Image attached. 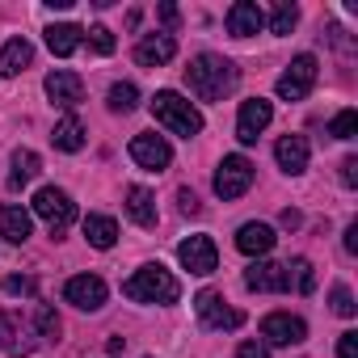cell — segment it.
<instances>
[{"mask_svg":"<svg viewBox=\"0 0 358 358\" xmlns=\"http://www.w3.org/2000/svg\"><path fill=\"white\" fill-rule=\"evenodd\" d=\"M30 215L47 220L51 236H59V232L76 220V203H72V194H68V190H59V186H43V190L34 194V211H30Z\"/></svg>","mask_w":358,"mask_h":358,"instance_id":"277c9868","label":"cell"},{"mask_svg":"<svg viewBox=\"0 0 358 358\" xmlns=\"http://www.w3.org/2000/svg\"><path fill=\"white\" fill-rule=\"evenodd\" d=\"M177 211H182V215H199V211H203L199 194H194V190H177Z\"/></svg>","mask_w":358,"mask_h":358,"instance_id":"e575fe53","label":"cell"},{"mask_svg":"<svg viewBox=\"0 0 358 358\" xmlns=\"http://www.w3.org/2000/svg\"><path fill=\"white\" fill-rule=\"evenodd\" d=\"M122 295L135 299V303H177V295H182V287H177V278L152 262V266H139L127 282H122Z\"/></svg>","mask_w":358,"mask_h":358,"instance_id":"3957f363","label":"cell"},{"mask_svg":"<svg viewBox=\"0 0 358 358\" xmlns=\"http://www.w3.org/2000/svg\"><path fill=\"white\" fill-rule=\"evenodd\" d=\"M236 80H241L236 64L224 59V55H211V51L194 55L190 68H186V85H190V93H194L199 101H224V97L236 89Z\"/></svg>","mask_w":358,"mask_h":358,"instance_id":"6da1fadb","label":"cell"},{"mask_svg":"<svg viewBox=\"0 0 358 358\" xmlns=\"http://www.w3.org/2000/svg\"><path fill=\"white\" fill-rule=\"evenodd\" d=\"M13 341H17V316L0 312V350H13Z\"/></svg>","mask_w":358,"mask_h":358,"instance_id":"d6a6232c","label":"cell"},{"mask_svg":"<svg viewBox=\"0 0 358 358\" xmlns=\"http://www.w3.org/2000/svg\"><path fill=\"white\" fill-rule=\"evenodd\" d=\"M127 215H131V224H139V228H156V199H152V190L131 186V190H127Z\"/></svg>","mask_w":358,"mask_h":358,"instance_id":"7402d4cb","label":"cell"},{"mask_svg":"<svg viewBox=\"0 0 358 358\" xmlns=\"http://www.w3.org/2000/svg\"><path fill=\"white\" fill-rule=\"evenodd\" d=\"M337 358H358V333L354 329H345L337 337Z\"/></svg>","mask_w":358,"mask_h":358,"instance_id":"836d02e7","label":"cell"},{"mask_svg":"<svg viewBox=\"0 0 358 358\" xmlns=\"http://www.w3.org/2000/svg\"><path fill=\"white\" fill-rule=\"evenodd\" d=\"M270 118H274V106H270L266 97H249V101H241V114H236V139H241V143H257V135L270 127Z\"/></svg>","mask_w":358,"mask_h":358,"instance_id":"8fae6325","label":"cell"},{"mask_svg":"<svg viewBox=\"0 0 358 358\" xmlns=\"http://www.w3.org/2000/svg\"><path fill=\"white\" fill-rule=\"evenodd\" d=\"M341 186H350V190L358 186V156H345L341 160Z\"/></svg>","mask_w":358,"mask_h":358,"instance_id":"8d00e7d4","label":"cell"},{"mask_svg":"<svg viewBox=\"0 0 358 358\" xmlns=\"http://www.w3.org/2000/svg\"><path fill=\"white\" fill-rule=\"evenodd\" d=\"M43 89H47L51 106H59V110H76V106L85 101V80H80L76 72H68V68H55V72L43 80Z\"/></svg>","mask_w":358,"mask_h":358,"instance_id":"30bf717a","label":"cell"},{"mask_svg":"<svg viewBox=\"0 0 358 358\" xmlns=\"http://www.w3.org/2000/svg\"><path fill=\"white\" fill-rule=\"evenodd\" d=\"M354 131H358V110L333 114V122H329V135H333V139H354Z\"/></svg>","mask_w":358,"mask_h":358,"instance_id":"4dcf8cb0","label":"cell"},{"mask_svg":"<svg viewBox=\"0 0 358 358\" xmlns=\"http://www.w3.org/2000/svg\"><path fill=\"white\" fill-rule=\"evenodd\" d=\"M80 43H85V30H80V26H72V22L47 26V47H51V55L68 59V55H76V47H80Z\"/></svg>","mask_w":358,"mask_h":358,"instance_id":"44dd1931","label":"cell"},{"mask_svg":"<svg viewBox=\"0 0 358 358\" xmlns=\"http://www.w3.org/2000/svg\"><path fill=\"white\" fill-rule=\"evenodd\" d=\"M262 337H266L270 345H299V341L308 337V324H303L299 316H291V312H270V316L262 320Z\"/></svg>","mask_w":358,"mask_h":358,"instance_id":"4fadbf2b","label":"cell"},{"mask_svg":"<svg viewBox=\"0 0 358 358\" xmlns=\"http://www.w3.org/2000/svg\"><path fill=\"white\" fill-rule=\"evenodd\" d=\"M262 26H266V13L253 5V0H236V5L228 9V34L249 38V34H257Z\"/></svg>","mask_w":358,"mask_h":358,"instance_id":"ac0fdd59","label":"cell"},{"mask_svg":"<svg viewBox=\"0 0 358 358\" xmlns=\"http://www.w3.org/2000/svg\"><path fill=\"white\" fill-rule=\"evenodd\" d=\"M131 160H135L139 169H152V173H160V169H169V160H173V148H169V139H164V135H152V131H143V135H135V139H131Z\"/></svg>","mask_w":358,"mask_h":358,"instance_id":"7c38bea8","label":"cell"},{"mask_svg":"<svg viewBox=\"0 0 358 358\" xmlns=\"http://www.w3.org/2000/svg\"><path fill=\"white\" fill-rule=\"evenodd\" d=\"M80 228H85V241L93 249H114V241H118V224L110 215H85Z\"/></svg>","mask_w":358,"mask_h":358,"instance_id":"d4e9b609","label":"cell"},{"mask_svg":"<svg viewBox=\"0 0 358 358\" xmlns=\"http://www.w3.org/2000/svg\"><path fill=\"white\" fill-rule=\"evenodd\" d=\"M30 64H34V47L26 38H9L0 47V76H22Z\"/></svg>","mask_w":358,"mask_h":358,"instance_id":"ffe728a7","label":"cell"},{"mask_svg":"<svg viewBox=\"0 0 358 358\" xmlns=\"http://www.w3.org/2000/svg\"><path fill=\"white\" fill-rule=\"evenodd\" d=\"M85 38H89V47H93L97 55H114V47H118L110 26H89V30H85Z\"/></svg>","mask_w":358,"mask_h":358,"instance_id":"f546056e","label":"cell"},{"mask_svg":"<svg viewBox=\"0 0 358 358\" xmlns=\"http://www.w3.org/2000/svg\"><path fill=\"white\" fill-rule=\"evenodd\" d=\"M177 17H182V13H177V5H169V0H164V5H160V22L164 26H177Z\"/></svg>","mask_w":358,"mask_h":358,"instance_id":"f35d334b","label":"cell"},{"mask_svg":"<svg viewBox=\"0 0 358 358\" xmlns=\"http://www.w3.org/2000/svg\"><path fill=\"white\" fill-rule=\"evenodd\" d=\"M5 291H9V295H34V278L13 274V278H5Z\"/></svg>","mask_w":358,"mask_h":358,"instance_id":"d590c367","label":"cell"},{"mask_svg":"<svg viewBox=\"0 0 358 358\" xmlns=\"http://www.w3.org/2000/svg\"><path fill=\"white\" fill-rule=\"evenodd\" d=\"M38 173H43L38 152H34V148H17V152H13V173H9V186H13V190H17V186H30Z\"/></svg>","mask_w":358,"mask_h":358,"instance_id":"603a6c76","label":"cell"},{"mask_svg":"<svg viewBox=\"0 0 358 358\" xmlns=\"http://www.w3.org/2000/svg\"><path fill=\"white\" fill-rule=\"evenodd\" d=\"M329 303H333V312H337V316H345V320L358 312V303H354V295H350V287H345V282H337V287H333Z\"/></svg>","mask_w":358,"mask_h":358,"instance_id":"1f68e13d","label":"cell"},{"mask_svg":"<svg viewBox=\"0 0 358 358\" xmlns=\"http://www.w3.org/2000/svg\"><path fill=\"white\" fill-rule=\"evenodd\" d=\"M249 186H253V160L249 156H224L215 169V194L224 203H232V199H245Z\"/></svg>","mask_w":358,"mask_h":358,"instance_id":"8992f818","label":"cell"},{"mask_svg":"<svg viewBox=\"0 0 358 358\" xmlns=\"http://www.w3.org/2000/svg\"><path fill=\"white\" fill-rule=\"evenodd\" d=\"M34 329H38L43 341H59V329H64V324H59V316H55L51 303H38V308H34Z\"/></svg>","mask_w":358,"mask_h":358,"instance_id":"f1b7e54d","label":"cell"},{"mask_svg":"<svg viewBox=\"0 0 358 358\" xmlns=\"http://www.w3.org/2000/svg\"><path fill=\"white\" fill-rule=\"evenodd\" d=\"M282 228H299V211H282Z\"/></svg>","mask_w":358,"mask_h":358,"instance_id":"60d3db41","label":"cell"},{"mask_svg":"<svg viewBox=\"0 0 358 358\" xmlns=\"http://www.w3.org/2000/svg\"><path fill=\"white\" fill-rule=\"evenodd\" d=\"M299 22V5H291V0H278L274 13H270V34H291Z\"/></svg>","mask_w":358,"mask_h":358,"instance_id":"83f0119b","label":"cell"},{"mask_svg":"<svg viewBox=\"0 0 358 358\" xmlns=\"http://www.w3.org/2000/svg\"><path fill=\"white\" fill-rule=\"evenodd\" d=\"M308 156H312V148H308L303 135H282V139L274 143V160H278V169L291 173V177H299V173L308 169Z\"/></svg>","mask_w":358,"mask_h":358,"instance_id":"9a60e30c","label":"cell"},{"mask_svg":"<svg viewBox=\"0 0 358 358\" xmlns=\"http://www.w3.org/2000/svg\"><path fill=\"white\" fill-rule=\"evenodd\" d=\"M345 253H358V224L345 228Z\"/></svg>","mask_w":358,"mask_h":358,"instance_id":"ab89813d","label":"cell"},{"mask_svg":"<svg viewBox=\"0 0 358 358\" xmlns=\"http://www.w3.org/2000/svg\"><path fill=\"white\" fill-rule=\"evenodd\" d=\"M135 106H139V89H135L131 80L110 85V110H114V114H131Z\"/></svg>","mask_w":358,"mask_h":358,"instance_id":"4316f807","label":"cell"},{"mask_svg":"<svg viewBox=\"0 0 358 358\" xmlns=\"http://www.w3.org/2000/svg\"><path fill=\"white\" fill-rule=\"evenodd\" d=\"M274 228L270 224H245L241 232H236V249L245 253V257H266L270 249H274Z\"/></svg>","mask_w":358,"mask_h":358,"instance_id":"d6986e66","label":"cell"},{"mask_svg":"<svg viewBox=\"0 0 358 358\" xmlns=\"http://www.w3.org/2000/svg\"><path fill=\"white\" fill-rule=\"evenodd\" d=\"M177 262H182L190 274L207 278V274H215V270H220V249H215V241H211V236H190V241L177 245Z\"/></svg>","mask_w":358,"mask_h":358,"instance_id":"52a82bcc","label":"cell"},{"mask_svg":"<svg viewBox=\"0 0 358 358\" xmlns=\"http://www.w3.org/2000/svg\"><path fill=\"white\" fill-rule=\"evenodd\" d=\"M236 358H270V350H266V341H241Z\"/></svg>","mask_w":358,"mask_h":358,"instance_id":"74e56055","label":"cell"},{"mask_svg":"<svg viewBox=\"0 0 358 358\" xmlns=\"http://www.w3.org/2000/svg\"><path fill=\"white\" fill-rule=\"evenodd\" d=\"M106 282L97 278V274H76V278H68V287H64V299L72 303V308H80V312H101L106 308Z\"/></svg>","mask_w":358,"mask_h":358,"instance_id":"ba28073f","label":"cell"},{"mask_svg":"<svg viewBox=\"0 0 358 358\" xmlns=\"http://www.w3.org/2000/svg\"><path fill=\"white\" fill-rule=\"evenodd\" d=\"M194 312H199V320H203L207 329H241V320H245L236 308H228V299H224L220 291H199Z\"/></svg>","mask_w":358,"mask_h":358,"instance_id":"9c48e42d","label":"cell"},{"mask_svg":"<svg viewBox=\"0 0 358 358\" xmlns=\"http://www.w3.org/2000/svg\"><path fill=\"white\" fill-rule=\"evenodd\" d=\"M282 270H287V287H295L299 295H312V287H316V274H312V262H308V257H291Z\"/></svg>","mask_w":358,"mask_h":358,"instance_id":"484cf974","label":"cell"},{"mask_svg":"<svg viewBox=\"0 0 358 358\" xmlns=\"http://www.w3.org/2000/svg\"><path fill=\"white\" fill-rule=\"evenodd\" d=\"M177 55V38L173 34H148L139 47H135V64H143V68H160V64H169Z\"/></svg>","mask_w":358,"mask_h":358,"instance_id":"e0dca14e","label":"cell"},{"mask_svg":"<svg viewBox=\"0 0 358 358\" xmlns=\"http://www.w3.org/2000/svg\"><path fill=\"white\" fill-rule=\"evenodd\" d=\"M245 287L249 291H270V295H282V291H291L287 287V270L278 266V262H266V257H257L249 270H245Z\"/></svg>","mask_w":358,"mask_h":358,"instance_id":"5bb4252c","label":"cell"},{"mask_svg":"<svg viewBox=\"0 0 358 358\" xmlns=\"http://www.w3.org/2000/svg\"><path fill=\"white\" fill-rule=\"evenodd\" d=\"M152 118H156L164 131L182 135V139H194V135L203 131V114H199V106L186 101L182 93H173V89H160V93L152 97Z\"/></svg>","mask_w":358,"mask_h":358,"instance_id":"7a4b0ae2","label":"cell"},{"mask_svg":"<svg viewBox=\"0 0 358 358\" xmlns=\"http://www.w3.org/2000/svg\"><path fill=\"white\" fill-rule=\"evenodd\" d=\"M316 76H320V64H316V55H295L291 64H287V72L278 76V97L282 101H303L312 89H316Z\"/></svg>","mask_w":358,"mask_h":358,"instance_id":"5b68a950","label":"cell"},{"mask_svg":"<svg viewBox=\"0 0 358 358\" xmlns=\"http://www.w3.org/2000/svg\"><path fill=\"white\" fill-rule=\"evenodd\" d=\"M51 143H55L59 152H80V148H85V122H80L76 114L59 118L55 131H51Z\"/></svg>","mask_w":358,"mask_h":358,"instance_id":"cb8c5ba5","label":"cell"},{"mask_svg":"<svg viewBox=\"0 0 358 358\" xmlns=\"http://www.w3.org/2000/svg\"><path fill=\"white\" fill-rule=\"evenodd\" d=\"M30 228H34V215L26 207H17V203L0 207V236H5L9 245H26L30 241Z\"/></svg>","mask_w":358,"mask_h":358,"instance_id":"2e32d148","label":"cell"}]
</instances>
